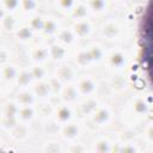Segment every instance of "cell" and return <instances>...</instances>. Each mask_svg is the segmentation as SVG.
I'll return each instance as SVG.
<instances>
[{"label": "cell", "mask_w": 153, "mask_h": 153, "mask_svg": "<svg viewBox=\"0 0 153 153\" xmlns=\"http://www.w3.org/2000/svg\"><path fill=\"white\" fill-rule=\"evenodd\" d=\"M152 92L151 90L130 92L118 103V126L136 129L152 117Z\"/></svg>", "instance_id": "1"}, {"label": "cell", "mask_w": 153, "mask_h": 153, "mask_svg": "<svg viewBox=\"0 0 153 153\" xmlns=\"http://www.w3.org/2000/svg\"><path fill=\"white\" fill-rule=\"evenodd\" d=\"M96 38L109 47L131 45L135 38V30L117 16L109 14L102 19H97Z\"/></svg>", "instance_id": "2"}, {"label": "cell", "mask_w": 153, "mask_h": 153, "mask_svg": "<svg viewBox=\"0 0 153 153\" xmlns=\"http://www.w3.org/2000/svg\"><path fill=\"white\" fill-rule=\"evenodd\" d=\"M106 51L108 45L97 38L82 42L75 48L72 62L80 72L98 71L105 60Z\"/></svg>", "instance_id": "3"}, {"label": "cell", "mask_w": 153, "mask_h": 153, "mask_svg": "<svg viewBox=\"0 0 153 153\" xmlns=\"http://www.w3.org/2000/svg\"><path fill=\"white\" fill-rule=\"evenodd\" d=\"M135 59V49L131 45H108L105 60L100 67L102 73H124Z\"/></svg>", "instance_id": "4"}, {"label": "cell", "mask_w": 153, "mask_h": 153, "mask_svg": "<svg viewBox=\"0 0 153 153\" xmlns=\"http://www.w3.org/2000/svg\"><path fill=\"white\" fill-rule=\"evenodd\" d=\"M91 130H106L118 124V105L109 99H103L96 111L87 118Z\"/></svg>", "instance_id": "5"}, {"label": "cell", "mask_w": 153, "mask_h": 153, "mask_svg": "<svg viewBox=\"0 0 153 153\" xmlns=\"http://www.w3.org/2000/svg\"><path fill=\"white\" fill-rule=\"evenodd\" d=\"M115 127L106 130H91L86 137L87 148L91 153H112Z\"/></svg>", "instance_id": "6"}, {"label": "cell", "mask_w": 153, "mask_h": 153, "mask_svg": "<svg viewBox=\"0 0 153 153\" xmlns=\"http://www.w3.org/2000/svg\"><path fill=\"white\" fill-rule=\"evenodd\" d=\"M90 133H91V129L87 126L86 121L76 118L72 122H68L61 126L59 137L65 143H72L80 140H86Z\"/></svg>", "instance_id": "7"}, {"label": "cell", "mask_w": 153, "mask_h": 153, "mask_svg": "<svg viewBox=\"0 0 153 153\" xmlns=\"http://www.w3.org/2000/svg\"><path fill=\"white\" fill-rule=\"evenodd\" d=\"M76 88L80 97L99 94L100 90V73L99 71H82L75 80Z\"/></svg>", "instance_id": "8"}, {"label": "cell", "mask_w": 153, "mask_h": 153, "mask_svg": "<svg viewBox=\"0 0 153 153\" xmlns=\"http://www.w3.org/2000/svg\"><path fill=\"white\" fill-rule=\"evenodd\" d=\"M30 65H50V42L37 37L27 45Z\"/></svg>", "instance_id": "9"}, {"label": "cell", "mask_w": 153, "mask_h": 153, "mask_svg": "<svg viewBox=\"0 0 153 153\" xmlns=\"http://www.w3.org/2000/svg\"><path fill=\"white\" fill-rule=\"evenodd\" d=\"M68 19L53 12V11H48V12H44V19H43V25H42V29H41V32L38 35L39 38H43L45 41H49L51 42L57 31L60 30V27L67 22Z\"/></svg>", "instance_id": "10"}, {"label": "cell", "mask_w": 153, "mask_h": 153, "mask_svg": "<svg viewBox=\"0 0 153 153\" xmlns=\"http://www.w3.org/2000/svg\"><path fill=\"white\" fill-rule=\"evenodd\" d=\"M60 84L56 82L53 76H48L45 79H41V80H36L33 81V84L31 85V90L35 93L37 100H53L56 99L57 96V91L60 88Z\"/></svg>", "instance_id": "11"}, {"label": "cell", "mask_w": 153, "mask_h": 153, "mask_svg": "<svg viewBox=\"0 0 153 153\" xmlns=\"http://www.w3.org/2000/svg\"><path fill=\"white\" fill-rule=\"evenodd\" d=\"M19 71V65L16 61L7 62L0 66V90L6 97L11 96L16 90V80Z\"/></svg>", "instance_id": "12"}, {"label": "cell", "mask_w": 153, "mask_h": 153, "mask_svg": "<svg viewBox=\"0 0 153 153\" xmlns=\"http://www.w3.org/2000/svg\"><path fill=\"white\" fill-rule=\"evenodd\" d=\"M80 71L72 61L61 62V63H51V76L60 85L75 82Z\"/></svg>", "instance_id": "13"}, {"label": "cell", "mask_w": 153, "mask_h": 153, "mask_svg": "<svg viewBox=\"0 0 153 153\" xmlns=\"http://www.w3.org/2000/svg\"><path fill=\"white\" fill-rule=\"evenodd\" d=\"M76 37L79 38L80 43L87 42L96 38L97 33V19L94 18H85L75 22H69Z\"/></svg>", "instance_id": "14"}, {"label": "cell", "mask_w": 153, "mask_h": 153, "mask_svg": "<svg viewBox=\"0 0 153 153\" xmlns=\"http://www.w3.org/2000/svg\"><path fill=\"white\" fill-rule=\"evenodd\" d=\"M104 98L99 94H92V96H85L80 97V99L75 104V110L78 118L82 121H87V118L96 111V109L99 106Z\"/></svg>", "instance_id": "15"}, {"label": "cell", "mask_w": 153, "mask_h": 153, "mask_svg": "<svg viewBox=\"0 0 153 153\" xmlns=\"http://www.w3.org/2000/svg\"><path fill=\"white\" fill-rule=\"evenodd\" d=\"M10 38L13 41L16 45H29L37 38V35L30 27L27 22L22 18L16 29L13 30V32L11 33Z\"/></svg>", "instance_id": "16"}, {"label": "cell", "mask_w": 153, "mask_h": 153, "mask_svg": "<svg viewBox=\"0 0 153 153\" xmlns=\"http://www.w3.org/2000/svg\"><path fill=\"white\" fill-rule=\"evenodd\" d=\"M53 118L57 123H60L61 126L76 120L78 118V115H76L75 105L66 104V103H61V102L56 100L55 102V106H54Z\"/></svg>", "instance_id": "17"}, {"label": "cell", "mask_w": 153, "mask_h": 153, "mask_svg": "<svg viewBox=\"0 0 153 153\" xmlns=\"http://www.w3.org/2000/svg\"><path fill=\"white\" fill-rule=\"evenodd\" d=\"M53 41H55V42H57L60 44H63V45H66L68 48H72V49H75L80 44V41L76 37V35H75L69 20H67L60 27V30L57 31V33H56V36H55V38Z\"/></svg>", "instance_id": "18"}, {"label": "cell", "mask_w": 153, "mask_h": 153, "mask_svg": "<svg viewBox=\"0 0 153 153\" xmlns=\"http://www.w3.org/2000/svg\"><path fill=\"white\" fill-rule=\"evenodd\" d=\"M137 139L141 141L145 148V153L153 152V120L152 117L143 122L139 128L135 129Z\"/></svg>", "instance_id": "19"}, {"label": "cell", "mask_w": 153, "mask_h": 153, "mask_svg": "<svg viewBox=\"0 0 153 153\" xmlns=\"http://www.w3.org/2000/svg\"><path fill=\"white\" fill-rule=\"evenodd\" d=\"M74 50L63 44H60L55 41L50 42V63H61L72 61Z\"/></svg>", "instance_id": "20"}, {"label": "cell", "mask_w": 153, "mask_h": 153, "mask_svg": "<svg viewBox=\"0 0 153 153\" xmlns=\"http://www.w3.org/2000/svg\"><path fill=\"white\" fill-rule=\"evenodd\" d=\"M36 128L39 137H59L61 124L57 123L53 117L38 120L36 122Z\"/></svg>", "instance_id": "21"}, {"label": "cell", "mask_w": 153, "mask_h": 153, "mask_svg": "<svg viewBox=\"0 0 153 153\" xmlns=\"http://www.w3.org/2000/svg\"><path fill=\"white\" fill-rule=\"evenodd\" d=\"M79 99H80V94H79L75 82H69V84H65V85L60 86V88L57 91L56 100H59L61 103L75 105Z\"/></svg>", "instance_id": "22"}, {"label": "cell", "mask_w": 153, "mask_h": 153, "mask_svg": "<svg viewBox=\"0 0 153 153\" xmlns=\"http://www.w3.org/2000/svg\"><path fill=\"white\" fill-rule=\"evenodd\" d=\"M91 17L94 19H102L111 14L112 4L109 0H85Z\"/></svg>", "instance_id": "23"}, {"label": "cell", "mask_w": 153, "mask_h": 153, "mask_svg": "<svg viewBox=\"0 0 153 153\" xmlns=\"http://www.w3.org/2000/svg\"><path fill=\"white\" fill-rule=\"evenodd\" d=\"M38 151L43 153H63L66 143L60 137H42L38 142Z\"/></svg>", "instance_id": "24"}, {"label": "cell", "mask_w": 153, "mask_h": 153, "mask_svg": "<svg viewBox=\"0 0 153 153\" xmlns=\"http://www.w3.org/2000/svg\"><path fill=\"white\" fill-rule=\"evenodd\" d=\"M11 97L16 100V103L19 106L23 105H33L37 104V98L35 96V93L32 92V90L29 88H16L13 91V93L11 94Z\"/></svg>", "instance_id": "25"}, {"label": "cell", "mask_w": 153, "mask_h": 153, "mask_svg": "<svg viewBox=\"0 0 153 153\" xmlns=\"http://www.w3.org/2000/svg\"><path fill=\"white\" fill-rule=\"evenodd\" d=\"M35 78L31 71L30 65L19 66L17 80H16V88H29L33 84Z\"/></svg>", "instance_id": "26"}, {"label": "cell", "mask_w": 153, "mask_h": 153, "mask_svg": "<svg viewBox=\"0 0 153 153\" xmlns=\"http://www.w3.org/2000/svg\"><path fill=\"white\" fill-rule=\"evenodd\" d=\"M14 47L16 44L8 36H5L2 39H0V66L13 61Z\"/></svg>", "instance_id": "27"}, {"label": "cell", "mask_w": 153, "mask_h": 153, "mask_svg": "<svg viewBox=\"0 0 153 153\" xmlns=\"http://www.w3.org/2000/svg\"><path fill=\"white\" fill-rule=\"evenodd\" d=\"M49 1H50V10L53 12L67 18L79 0H49Z\"/></svg>", "instance_id": "28"}, {"label": "cell", "mask_w": 153, "mask_h": 153, "mask_svg": "<svg viewBox=\"0 0 153 153\" xmlns=\"http://www.w3.org/2000/svg\"><path fill=\"white\" fill-rule=\"evenodd\" d=\"M18 121L20 123H25V124H35L38 121V114H37L36 104L19 106Z\"/></svg>", "instance_id": "29"}, {"label": "cell", "mask_w": 153, "mask_h": 153, "mask_svg": "<svg viewBox=\"0 0 153 153\" xmlns=\"http://www.w3.org/2000/svg\"><path fill=\"white\" fill-rule=\"evenodd\" d=\"M85 18H92L90 10L85 2V0H79L76 2V5L74 6V8L72 10V12L69 13V16L67 17V19L69 22H75V20H80V19H85Z\"/></svg>", "instance_id": "30"}, {"label": "cell", "mask_w": 153, "mask_h": 153, "mask_svg": "<svg viewBox=\"0 0 153 153\" xmlns=\"http://www.w3.org/2000/svg\"><path fill=\"white\" fill-rule=\"evenodd\" d=\"M55 102H56V99H53V100H39V102H37L36 108H37L38 120H44V118L53 117Z\"/></svg>", "instance_id": "31"}, {"label": "cell", "mask_w": 153, "mask_h": 153, "mask_svg": "<svg viewBox=\"0 0 153 153\" xmlns=\"http://www.w3.org/2000/svg\"><path fill=\"white\" fill-rule=\"evenodd\" d=\"M20 17L18 13L12 14V13H6V16L2 18L1 24H2V29L5 32V36H11V33L13 32V30L16 29V26L18 25V23L20 22Z\"/></svg>", "instance_id": "32"}, {"label": "cell", "mask_w": 153, "mask_h": 153, "mask_svg": "<svg viewBox=\"0 0 153 153\" xmlns=\"http://www.w3.org/2000/svg\"><path fill=\"white\" fill-rule=\"evenodd\" d=\"M35 81L45 79L51 75V63L50 65H30Z\"/></svg>", "instance_id": "33"}, {"label": "cell", "mask_w": 153, "mask_h": 153, "mask_svg": "<svg viewBox=\"0 0 153 153\" xmlns=\"http://www.w3.org/2000/svg\"><path fill=\"white\" fill-rule=\"evenodd\" d=\"M43 19H44V12H38V13L29 17L27 19H25L27 22V24L30 25V27L33 30V32L37 35V37L41 32V29L43 25Z\"/></svg>", "instance_id": "34"}, {"label": "cell", "mask_w": 153, "mask_h": 153, "mask_svg": "<svg viewBox=\"0 0 153 153\" xmlns=\"http://www.w3.org/2000/svg\"><path fill=\"white\" fill-rule=\"evenodd\" d=\"M0 151H18L17 145L2 130H0Z\"/></svg>", "instance_id": "35"}, {"label": "cell", "mask_w": 153, "mask_h": 153, "mask_svg": "<svg viewBox=\"0 0 153 153\" xmlns=\"http://www.w3.org/2000/svg\"><path fill=\"white\" fill-rule=\"evenodd\" d=\"M66 152H73V153H86L88 152L87 142L86 140H80L72 143H66Z\"/></svg>", "instance_id": "36"}, {"label": "cell", "mask_w": 153, "mask_h": 153, "mask_svg": "<svg viewBox=\"0 0 153 153\" xmlns=\"http://www.w3.org/2000/svg\"><path fill=\"white\" fill-rule=\"evenodd\" d=\"M5 37V32H4V29H2V24H1V20H0V39H2Z\"/></svg>", "instance_id": "37"}, {"label": "cell", "mask_w": 153, "mask_h": 153, "mask_svg": "<svg viewBox=\"0 0 153 153\" xmlns=\"http://www.w3.org/2000/svg\"><path fill=\"white\" fill-rule=\"evenodd\" d=\"M112 5H118V4H122V2H124L126 0H109Z\"/></svg>", "instance_id": "38"}, {"label": "cell", "mask_w": 153, "mask_h": 153, "mask_svg": "<svg viewBox=\"0 0 153 153\" xmlns=\"http://www.w3.org/2000/svg\"><path fill=\"white\" fill-rule=\"evenodd\" d=\"M5 98H6V96H5V94H4V92L0 90V103H1V102H2Z\"/></svg>", "instance_id": "39"}]
</instances>
